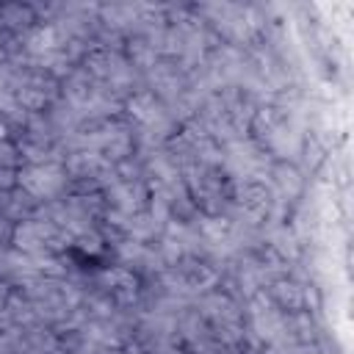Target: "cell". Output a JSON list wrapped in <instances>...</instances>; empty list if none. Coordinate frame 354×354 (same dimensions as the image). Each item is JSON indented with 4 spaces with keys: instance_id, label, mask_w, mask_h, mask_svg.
Here are the masks:
<instances>
[{
    "instance_id": "1",
    "label": "cell",
    "mask_w": 354,
    "mask_h": 354,
    "mask_svg": "<svg viewBox=\"0 0 354 354\" xmlns=\"http://www.w3.org/2000/svg\"><path fill=\"white\" fill-rule=\"evenodd\" d=\"M274 174H277V185H279L282 191H288V194H299V191H301V177H299L296 166L282 163V166H277Z\"/></svg>"
}]
</instances>
